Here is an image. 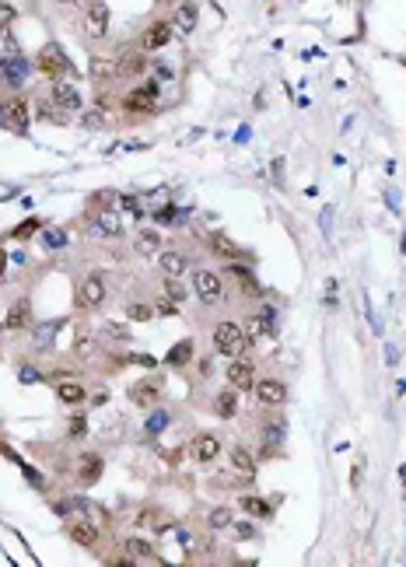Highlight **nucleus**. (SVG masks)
I'll list each match as a JSON object with an SVG mask.
<instances>
[{"label":"nucleus","mask_w":406,"mask_h":567,"mask_svg":"<svg viewBox=\"0 0 406 567\" xmlns=\"http://www.w3.org/2000/svg\"><path fill=\"white\" fill-rule=\"evenodd\" d=\"M207 249L214 252V256H221V259H242V249L231 242V235H224V232H210L207 235Z\"/></svg>","instance_id":"17"},{"label":"nucleus","mask_w":406,"mask_h":567,"mask_svg":"<svg viewBox=\"0 0 406 567\" xmlns=\"http://www.w3.org/2000/svg\"><path fill=\"white\" fill-rule=\"evenodd\" d=\"M158 95H161V84L158 81H144V84H137L133 91L123 95V109L127 112H154Z\"/></svg>","instance_id":"5"},{"label":"nucleus","mask_w":406,"mask_h":567,"mask_svg":"<svg viewBox=\"0 0 406 567\" xmlns=\"http://www.w3.org/2000/svg\"><path fill=\"white\" fill-rule=\"evenodd\" d=\"M25 480H28L35 490H42V487H46V476H42V473H35V470H25Z\"/></svg>","instance_id":"45"},{"label":"nucleus","mask_w":406,"mask_h":567,"mask_svg":"<svg viewBox=\"0 0 406 567\" xmlns=\"http://www.w3.org/2000/svg\"><path fill=\"white\" fill-rule=\"evenodd\" d=\"M239 504H242V512L252 515V519H270V515H273V504L263 501V497H242Z\"/></svg>","instance_id":"29"},{"label":"nucleus","mask_w":406,"mask_h":567,"mask_svg":"<svg viewBox=\"0 0 406 567\" xmlns=\"http://www.w3.org/2000/svg\"><path fill=\"white\" fill-rule=\"evenodd\" d=\"M88 232H91V235H102V239H120V235H123V217H120V210H102Z\"/></svg>","instance_id":"14"},{"label":"nucleus","mask_w":406,"mask_h":567,"mask_svg":"<svg viewBox=\"0 0 406 567\" xmlns=\"http://www.w3.org/2000/svg\"><path fill=\"white\" fill-rule=\"evenodd\" d=\"M81 515H84L88 522H95V526H98L102 532H105V529L112 526V515L105 512V508H102V504H91V501H84V508H81Z\"/></svg>","instance_id":"30"},{"label":"nucleus","mask_w":406,"mask_h":567,"mask_svg":"<svg viewBox=\"0 0 406 567\" xmlns=\"http://www.w3.org/2000/svg\"><path fill=\"white\" fill-rule=\"evenodd\" d=\"M193 295H196L203 305H217L221 295H224L221 273H214V270H193Z\"/></svg>","instance_id":"4"},{"label":"nucleus","mask_w":406,"mask_h":567,"mask_svg":"<svg viewBox=\"0 0 406 567\" xmlns=\"http://www.w3.org/2000/svg\"><path fill=\"white\" fill-rule=\"evenodd\" d=\"M196 21H200V11H196V4H190V0H186V4H179L176 8V18H172V25H176L179 32H196Z\"/></svg>","instance_id":"24"},{"label":"nucleus","mask_w":406,"mask_h":567,"mask_svg":"<svg viewBox=\"0 0 406 567\" xmlns=\"http://www.w3.org/2000/svg\"><path fill=\"white\" fill-rule=\"evenodd\" d=\"M15 18H18L15 4H8V0H0V32H8V28L15 25Z\"/></svg>","instance_id":"40"},{"label":"nucleus","mask_w":406,"mask_h":567,"mask_svg":"<svg viewBox=\"0 0 406 567\" xmlns=\"http://www.w3.org/2000/svg\"><path fill=\"white\" fill-rule=\"evenodd\" d=\"M56 400L67 403V407H81L88 400V389L81 382H60V385H56Z\"/></svg>","instance_id":"21"},{"label":"nucleus","mask_w":406,"mask_h":567,"mask_svg":"<svg viewBox=\"0 0 406 567\" xmlns=\"http://www.w3.org/2000/svg\"><path fill=\"white\" fill-rule=\"evenodd\" d=\"M242 329H246V336H249V344H252V340H259V336H277V329H273V326H266V322L259 319V312H256V315H249V322H246Z\"/></svg>","instance_id":"31"},{"label":"nucleus","mask_w":406,"mask_h":567,"mask_svg":"<svg viewBox=\"0 0 406 567\" xmlns=\"http://www.w3.org/2000/svg\"><path fill=\"white\" fill-rule=\"evenodd\" d=\"M105 301V280L98 273H88L81 284H77V305L81 308H98Z\"/></svg>","instance_id":"8"},{"label":"nucleus","mask_w":406,"mask_h":567,"mask_svg":"<svg viewBox=\"0 0 406 567\" xmlns=\"http://www.w3.org/2000/svg\"><path fill=\"white\" fill-rule=\"evenodd\" d=\"M214 351L221 354V357H242L246 351H249V336H246V329L239 326V322H231V319H224V322H217L214 326Z\"/></svg>","instance_id":"1"},{"label":"nucleus","mask_w":406,"mask_h":567,"mask_svg":"<svg viewBox=\"0 0 406 567\" xmlns=\"http://www.w3.org/2000/svg\"><path fill=\"white\" fill-rule=\"evenodd\" d=\"M154 221H158V224H172V221H179V214L172 210V207H165V210H158V214H154Z\"/></svg>","instance_id":"44"},{"label":"nucleus","mask_w":406,"mask_h":567,"mask_svg":"<svg viewBox=\"0 0 406 567\" xmlns=\"http://www.w3.org/2000/svg\"><path fill=\"white\" fill-rule=\"evenodd\" d=\"M130 361H133V364H140V368H154V364H158L151 354H137V357H130Z\"/></svg>","instance_id":"49"},{"label":"nucleus","mask_w":406,"mask_h":567,"mask_svg":"<svg viewBox=\"0 0 406 567\" xmlns=\"http://www.w3.org/2000/svg\"><path fill=\"white\" fill-rule=\"evenodd\" d=\"M224 378L231 389H239V392H249L256 385V364L242 354V357H231V364L224 368Z\"/></svg>","instance_id":"6"},{"label":"nucleus","mask_w":406,"mask_h":567,"mask_svg":"<svg viewBox=\"0 0 406 567\" xmlns=\"http://www.w3.org/2000/svg\"><path fill=\"white\" fill-rule=\"evenodd\" d=\"M133 252L137 256H158L161 252V235L158 232H137V239H133Z\"/></svg>","instance_id":"26"},{"label":"nucleus","mask_w":406,"mask_h":567,"mask_svg":"<svg viewBox=\"0 0 406 567\" xmlns=\"http://www.w3.org/2000/svg\"><path fill=\"white\" fill-rule=\"evenodd\" d=\"M224 277H235L239 284H242V291H249V295H256L259 288H256V277H252V270L249 266H239L235 259H231L228 266H224Z\"/></svg>","instance_id":"27"},{"label":"nucleus","mask_w":406,"mask_h":567,"mask_svg":"<svg viewBox=\"0 0 406 567\" xmlns=\"http://www.w3.org/2000/svg\"><path fill=\"white\" fill-rule=\"evenodd\" d=\"M190 452H193V459L200 463V466H207V463H214L217 456H221V438L217 434H196L193 441H190Z\"/></svg>","instance_id":"13"},{"label":"nucleus","mask_w":406,"mask_h":567,"mask_svg":"<svg viewBox=\"0 0 406 567\" xmlns=\"http://www.w3.org/2000/svg\"><path fill=\"white\" fill-rule=\"evenodd\" d=\"M252 392H256V400H259L263 407H284V403H287V385H284L280 378H259V382L252 385Z\"/></svg>","instance_id":"9"},{"label":"nucleus","mask_w":406,"mask_h":567,"mask_svg":"<svg viewBox=\"0 0 406 567\" xmlns=\"http://www.w3.org/2000/svg\"><path fill=\"white\" fill-rule=\"evenodd\" d=\"M158 400H161L158 385H151V382H133V385H130V403H133V407L147 410V407H154Z\"/></svg>","instance_id":"20"},{"label":"nucleus","mask_w":406,"mask_h":567,"mask_svg":"<svg viewBox=\"0 0 406 567\" xmlns=\"http://www.w3.org/2000/svg\"><path fill=\"white\" fill-rule=\"evenodd\" d=\"M105 333H109V340H116V344H130V329L127 326H120V322H105Z\"/></svg>","instance_id":"39"},{"label":"nucleus","mask_w":406,"mask_h":567,"mask_svg":"<svg viewBox=\"0 0 406 567\" xmlns=\"http://www.w3.org/2000/svg\"><path fill=\"white\" fill-rule=\"evenodd\" d=\"M74 4H91V0H74Z\"/></svg>","instance_id":"51"},{"label":"nucleus","mask_w":406,"mask_h":567,"mask_svg":"<svg viewBox=\"0 0 406 567\" xmlns=\"http://www.w3.org/2000/svg\"><path fill=\"white\" fill-rule=\"evenodd\" d=\"M0 123H4L11 133L25 137L28 127H32V105H28V98H21V95L8 98L4 105H0Z\"/></svg>","instance_id":"3"},{"label":"nucleus","mask_w":406,"mask_h":567,"mask_svg":"<svg viewBox=\"0 0 406 567\" xmlns=\"http://www.w3.org/2000/svg\"><path fill=\"white\" fill-rule=\"evenodd\" d=\"M102 470H105L102 456H84V459H81V470H77V480H81L84 487H91V483L102 480Z\"/></svg>","instance_id":"25"},{"label":"nucleus","mask_w":406,"mask_h":567,"mask_svg":"<svg viewBox=\"0 0 406 567\" xmlns=\"http://www.w3.org/2000/svg\"><path fill=\"white\" fill-rule=\"evenodd\" d=\"M35 67H39L46 77H53V81H64V77H71V74H74V67H71V60H67L64 46H56V42H46V46L39 49V56H35Z\"/></svg>","instance_id":"2"},{"label":"nucleus","mask_w":406,"mask_h":567,"mask_svg":"<svg viewBox=\"0 0 406 567\" xmlns=\"http://www.w3.org/2000/svg\"><path fill=\"white\" fill-rule=\"evenodd\" d=\"M165 427H168V413H165V410H154V413L147 417V424H144V431H147L151 438H154V434H161Z\"/></svg>","instance_id":"37"},{"label":"nucleus","mask_w":406,"mask_h":567,"mask_svg":"<svg viewBox=\"0 0 406 567\" xmlns=\"http://www.w3.org/2000/svg\"><path fill=\"white\" fill-rule=\"evenodd\" d=\"M214 410H217V417H224V420H231L239 413V389H224V392H217V400H214Z\"/></svg>","instance_id":"23"},{"label":"nucleus","mask_w":406,"mask_h":567,"mask_svg":"<svg viewBox=\"0 0 406 567\" xmlns=\"http://www.w3.org/2000/svg\"><path fill=\"white\" fill-rule=\"evenodd\" d=\"M67 532H71V539H74L77 546H88V550H91V546H98V536H102V529H98L95 522H88L84 515H81V519H74Z\"/></svg>","instance_id":"16"},{"label":"nucleus","mask_w":406,"mask_h":567,"mask_svg":"<svg viewBox=\"0 0 406 567\" xmlns=\"http://www.w3.org/2000/svg\"><path fill=\"white\" fill-rule=\"evenodd\" d=\"M231 470L242 483H252L256 480V456L246 448V445H231Z\"/></svg>","instance_id":"12"},{"label":"nucleus","mask_w":406,"mask_h":567,"mask_svg":"<svg viewBox=\"0 0 406 567\" xmlns=\"http://www.w3.org/2000/svg\"><path fill=\"white\" fill-rule=\"evenodd\" d=\"M140 71H144V56L140 53L120 56V74H140Z\"/></svg>","instance_id":"36"},{"label":"nucleus","mask_w":406,"mask_h":567,"mask_svg":"<svg viewBox=\"0 0 406 567\" xmlns=\"http://www.w3.org/2000/svg\"><path fill=\"white\" fill-rule=\"evenodd\" d=\"M39 228H42V221H39V217H28V221H21L18 228L11 232V239H28V235H35Z\"/></svg>","instance_id":"38"},{"label":"nucleus","mask_w":406,"mask_h":567,"mask_svg":"<svg viewBox=\"0 0 406 567\" xmlns=\"http://www.w3.org/2000/svg\"><path fill=\"white\" fill-rule=\"evenodd\" d=\"M109 4L105 0H91L88 4V11H84V32L91 35V39H105L109 35Z\"/></svg>","instance_id":"7"},{"label":"nucleus","mask_w":406,"mask_h":567,"mask_svg":"<svg viewBox=\"0 0 406 567\" xmlns=\"http://www.w3.org/2000/svg\"><path fill=\"white\" fill-rule=\"evenodd\" d=\"M53 105L56 109H64V112H81V91L71 84V77H64V81H53Z\"/></svg>","instance_id":"11"},{"label":"nucleus","mask_w":406,"mask_h":567,"mask_svg":"<svg viewBox=\"0 0 406 567\" xmlns=\"http://www.w3.org/2000/svg\"><path fill=\"white\" fill-rule=\"evenodd\" d=\"M81 123H84L88 130H98V127L105 123V116H102V109H91V112H88V116H81Z\"/></svg>","instance_id":"41"},{"label":"nucleus","mask_w":406,"mask_h":567,"mask_svg":"<svg viewBox=\"0 0 406 567\" xmlns=\"http://www.w3.org/2000/svg\"><path fill=\"white\" fill-rule=\"evenodd\" d=\"M18 378H21V382H39L42 375H39V371H32L28 364H21V368H18Z\"/></svg>","instance_id":"47"},{"label":"nucleus","mask_w":406,"mask_h":567,"mask_svg":"<svg viewBox=\"0 0 406 567\" xmlns=\"http://www.w3.org/2000/svg\"><path fill=\"white\" fill-rule=\"evenodd\" d=\"M84 431H88V417H74L71 420V438H84Z\"/></svg>","instance_id":"43"},{"label":"nucleus","mask_w":406,"mask_h":567,"mask_svg":"<svg viewBox=\"0 0 406 567\" xmlns=\"http://www.w3.org/2000/svg\"><path fill=\"white\" fill-rule=\"evenodd\" d=\"M4 326H8V329H28V326H32V301H28V298H18V301L8 308Z\"/></svg>","instance_id":"19"},{"label":"nucleus","mask_w":406,"mask_h":567,"mask_svg":"<svg viewBox=\"0 0 406 567\" xmlns=\"http://www.w3.org/2000/svg\"><path fill=\"white\" fill-rule=\"evenodd\" d=\"M231 519H235V512H231V504H221V508H214V512H210L207 526L217 532V529H228V526H231Z\"/></svg>","instance_id":"32"},{"label":"nucleus","mask_w":406,"mask_h":567,"mask_svg":"<svg viewBox=\"0 0 406 567\" xmlns=\"http://www.w3.org/2000/svg\"><path fill=\"white\" fill-rule=\"evenodd\" d=\"M172 32H176V25H172V21H154V25L144 32V39H140L144 53H158V49H165V46L172 42Z\"/></svg>","instance_id":"15"},{"label":"nucleus","mask_w":406,"mask_h":567,"mask_svg":"<svg viewBox=\"0 0 406 567\" xmlns=\"http://www.w3.org/2000/svg\"><path fill=\"white\" fill-rule=\"evenodd\" d=\"M154 312H158V315H176V312H179V305L172 301V298H161V301L154 305Z\"/></svg>","instance_id":"42"},{"label":"nucleus","mask_w":406,"mask_h":567,"mask_svg":"<svg viewBox=\"0 0 406 567\" xmlns=\"http://www.w3.org/2000/svg\"><path fill=\"white\" fill-rule=\"evenodd\" d=\"M252 536H256V529H252L249 522H242V526L235 529V539H252Z\"/></svg>","instance_id":"48"},{"label":"nucleus","mask_w":406,"mask_h":567,"mask_svg":"<svg viewBox=\"0 0 406 567\" xmlns=\"http://www.w3.org/2000/svg\"><path fill=\"white\" fill-rule=\"evenodd\" d=\"M64 242H67V235H64V232H46V245H49V249L64 245Z\"/></svg>","instance_id":"46"},{"label":"nucleus","mask_w":406,"mask_h":567,"mask_svg":"<svg viewBox=\"0 0 406 567\" xmlns=\"http://www.w3.org/2000/svg\"><path fill=\"white\" fill-rule=\"evenodd\" d=\"M165 295L179 305V301H186V295H190V291H186V284H183L179 277H168V280H165Z\"/></svg>","instance_id":"34"},{"label":"nucleus","mask_w":406,"mask_h":567,"mask_svg":"<svg viewBox=\"0 0 406 567\" xmlns=\"http://www.w3.org/2000/svg\"><path fill=\"white\" fill-rule=\"evenodd\" d=\"M158 266H161L165 277H183L186 266H190V259H186V252H179V249H161V252H158Z\"/></svg>","instance_id":"18"},{"label":"nucleus","mask_w":406,"mask_h":567,"mask_svg":"<svg viewBox=\"0 0 406 567\" xmlns=\"http://www.w3.org/2000/svg\"><path fill=\"white\" fill-rule=\"evenodd\" d=\"M193 354H196V347H193V340H183V344H176L168 351V357H165V364H172V368H183V364H190L193 361Z\"/></svg>","instance_id":"28"},{"label":"nucleus","mask_w":406,"mask_h":567,"mask_svg":"<svg viewBox=\"0 0 406 567\" xmlns=\"http://www.w3.org/2000/svg\"><path fill=\"white\" fill-rule=\"evenodd\" d=\"M95 347H98V340H95L91 333H81V336L74 340V354H77V357H91Z\"/></svg>","instance_id":"35"},{"label":"nucleus","mask_w":406,"mask_h":567,"mask_svg":"<svg viewBox=\"0 0 406 567\" xmlns=\"http://www.w3.org/2000/svg\"><path fill=\"white\" fill-rule=\"evenodd\" d=\"M4 270H8V252L0 249V277H4Z\"/></svg>","instance_id":"50"},{"label":"nucleus","mask_w":406,"mask_h":567,"mask_svg":"<svg viewBox=\"0 0 406 567\" xmlns=\"http://www.w3.org/2000/svg\"><path fill=\"white\" fill-rule=\"evenodd\" d=\"M127 553H130L137 564H161L158 553H154V546H151L147 539H140V536H130V539H127Z\"/></svg>","instance_id":"22"},{"label":"nucleus","mask_w":406,"mask_h":567,"mask_svg":"<svg viewBox=\"0 0 406 567\" xmlns=\"http://www.w3.org/2000/svg\"><path fill=\"white\" fill-rule=\"evenodd\" d=\"M127 319H130V322H151V319H154V305H147V301H133V305L127 308Z\"/></svg>","instance_id":"33"},{"label":"nucleus","mask_w":406,"mask_h":567,"mask_svg":"<svg viewBox=\"0 0 406 567\" xmlns=\"http://www.w3.org/2000/svg\"><path fill=\"white\" fill-rule=\"evenodd\" d=\"M60 4H74V0H60Z\"/></svg>","instance_id":"52"},{"label":"nucleus","mask_w":406,"mask_h":567,"mask_svg":"<svg viewBox=\"0 0 406 567\" xmlns=\"http://www.w3.org/2000/svg\"><path fill=\"white\" fill-rule=\"evenodd\" d=\"M88 74H91V81H98V84L116 81V77H120V56H105V53L91 56V60H88Z\"/></svg>","instance_id":"10"}]
</instances>
